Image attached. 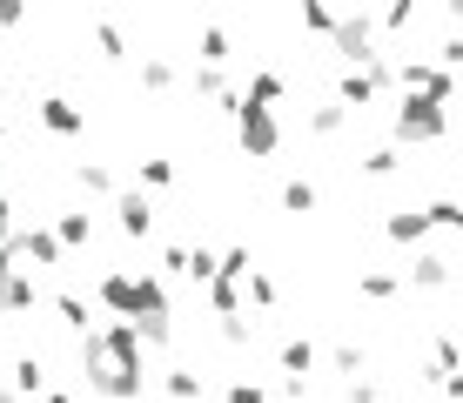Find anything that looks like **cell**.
Returning a JSON list of instances; mask_svg holds the SVG:
<instances>
[{
    "label": "cell",
    "instance_id": "1",
    "mask_svg": "<svg viewBox=\"0 0 463 403\" xmlns=\"http://www.w3.org/2000/svg\"><path fill=\"white\" fill-rule=\"evenodd\" d=\"M450 135V108L437 101H417V94H403V101L390 108V149H430V141Z\"/></svg>",
    "mask_w": 463,
    "mask_h": 403
},
{
    "label": "cell",
    "instance_id": "2",
    "mask_svg": "<svg viewBox=\"0 0 463 403\" xmlns=\"http://www.w3.org/2000/svg\"><path fill=\"white\" fill-rule=\"evenodd\" d=\"M329 54H336V68H376V61H390V54H383V41H376V14H370V7L336 14Z\"/></svg>",
    "mask_w": 463,
    "mask_h": 403
},
{
    "label": "cell",
    "instance_id": "3",
    "mask_svg": "<svg viewBox=\"0 0 463 403\" xmlns=\"http://www.w3.org/2000/svg\"><path fill=\"white\" fill-rule=\"evenodd\" d=\"M390 88H396V94H417V101L450 108L463 81H457V74H443L437 61H390Z\"/></svg>",
    "mask_w": 463,
    "mask_h": 403
},
{
    "label": "cell",
    "instance_id": "4",
    "mask_svg": "<svg viewBox=\"0 0 463 403\" xmlns=\"http://www.w3.org/2000/svg\"><path fill=\"white\" fill-rule=\"evenodd\" d=\"M7 255H14V269H27V276L68 263V255H61V242L47 235V222H14V229H7Z\"/></svg>",
    "mask_w": 463,
    "mask_h": 403
},
{
    "label": "cell",
    "instance_id": "5",
    "mask_svg": "<svg viewBox=\"0 0 463 403\" xmlns=\"http://www.w3.org/2000/svg\"><path fill=\"white\" fill-rule=\"evenodd\" d=\"M94 343H101V363L108 369H121V377H135V383H148V357H141V330L135 322H101V330H94Z\"/></svg>",
    "mask_w": 463,
    "mask_h": 403
},
{
    "label": "cell",
    "instance_id": "6",
    "mask_svg": "<svg viewBox=\"0 0 463 403\" xmlns=\"http://www.w3.org/2000/svg\"><path fill=\"white\" fill-rule=\"evenodd\" d=\"M235 149H242L249 161H269L282 149V121H276V108H249V101H235Z\"/></svg>",
    "mask_w": 463,
    "mask_h": 403
},
{
    "label": "cell",
    "instance_id": "7",
    "mask_svg": "<svg viewBox=\"0 0 463 403\" xmlns=\"http://www.w3.org/2000/svg\"><path fill=\"white\" fill-rule=\"evenodd\" d=\"M383 88H390V61H376V68H336V108L349 121H356L363 108H376Z\"/></svg>",
    "mask_w": 463,
    "mask_h": 403
},
{
    "label": "cell",
    "instance_id": "8",
    "mask_svg": "<svg viewBox=\"0 0 463 403\" xmlns=\"http://www.w3.org/2000/svg\"><path fill=\"white\" fill-rule=\"evenodd\" d=\"M34 121H41L54 141L88 135V108H81V101H68V94H41V101H34Z\"/></svg>",
    "mask_w": 463,
    "mask_h": 403
},
{
    "label": "cell",
    "instance_id": "9",
    "mask_svg": "<svg viewBox=\"0 0 463 403\" xmlns=\"http://www.w3.org/2000/svg\"><path fill=\"white\" fill-rule=\"evenodd\" d=\"M115 229L128 242H148L155 235V202L141 196V188H115Z\"/></svg>",
    "mask_w": 463,
    "mask_h": 403
},
{
    "label": "cell",
    "instance_id": "10",
    "mask_svg": "<svg viewBox=\"0 0 463 403\" xmlns=\"http://www.w3.org/2000/svg\"><path fill=\"white\" fill-rule=\"evenodd\" d=\"M403 283H410V289H457V263H450V249H417V263L403 269Z\"/></svg>",
    "mask_w": 463,
    "mask_h": 403
},
{
    "label": "cell",
    "instance_id": "11",
    "mask_svg": "<svg viewBox=\"0 0 463 403\" xmlns=\"http://www.w3.org/2000/svg\"><path fill=\"white\" fill-rule=\"evenodd\" d=\"M94 302L108 310V322H128L135 316V269H108V276L94 283Z\"/></svg>",
    "mask_w": 463,
    "mask_h": 403
},
{
    "label": "cell",
    "instance_id": "12",
    "mask_svg": "<svg viewBox=\"0 0 463 403\" xmlns=\"http://www.w3.org/2000/svg\"><path fill=\"white\" fill-rule=\"evenodd\" d=\"M383 235H390L396 249H410V255H417L423 242H430V222H423V208H390V222H383Z\"/></svg>",
    "mask_w": 463,
    "mask_h": 403
},
{
    "label": "cell",
    "instance_id": "13",
    "mask_svg": "<svg viewBox=\"0 0 463 403\" xmlns=\"http://www.w3.org/2000/svg\"><path fill=\"white\" fill-rule=\"evenodd\" d=\"M7 390L21 397V403H34V397H47V363L27 350V357H14V369H7Z\"/></svg>",
    "mask_w": 463,
    "mask_h": 403
},
{
    "label": "cell",
    "instance_id": "14",
    "mask_svg": "<svg viewBox=\"0 0 463 403\" xmlns=\"http://www.w3.org/2000/svg\"><path fill=\"white\" fill-rule=\"evenodd\" d=\"M41 302V283L27 276V269H14V276H0V316H27Z\"/></svg>",
    "mask_w": 463,
    "mask_h": 403
},
{
    "label": "cell",
    "instance_id": "15",
    "mask_svg": "<svg viewBox=\"0 0 463 403\" xmlns=\"http://www.w3.org/2000/svg\"><path fill=\"white\" fill-rule=\"evenodd\" d=\"M47 235H54L61 255H68V249H88L94 242V222H88V208H61V216L47 222Z\"/></svg>",
    "mask_w": 463,
    "mask_h": 403
},
{
    "label": "cell",
    "instance_id": "16",
    "mask_svg": "<svg viewBox=\"0 0 463 403\" xmlns=\"http://www.w3.org/2000/svg\"><path fill=\"white\" fill-rule=\"evenodd\" d=\"M235 94H242L249 108H276L282 94H289V81H282L276 68H255V74H249V81H242V88H235Z\"/></svg>",
    "mask_w": 463,
    "mask_h": 403
},
{
    "label": "cell",
    "instance_id": "17",
    "mask_svg": "<svg viewBox=\"0 0 463 403\" xmlns=\"http://www.w3.org/2000/svg\"><path fill=\"white\" fill-rule=\"evenodd\" d=\"M276 363H282V377L309 383V369H316V343H309V336H282V343H276Z\"/></svg>",
    "mask_w": 463,
    "mask_h": 403
},
{
    "label": "cell",
    "instance_id": "18",
    "mask_svg": "<svg viewBox=\"0 0 463 403\" xmlns=\"http://www.w3.org/2000/svg\"><path fill=\"white\" fill-rule=\"evenodd\" d=\"M276 202H282V216H316V182L309 175H282V188H276Z\"/></svg>",
    "mask_w": 463,
    "mask_h": 403
},
{
    "label": "cell",
    "instance_id": "19",
    "mask_svg": "<svg viewBox=\"0 0 463 403\" xmlns=\"http://www.w3.org/2000/svg\"><path fill=\"white\" fill-rule=\"evenodd\" d=\"M229 54H235V34L209 21V27L195 34V61H202V68H229Z\"/></svg>",
    "mask_w": 463,
    "mask_h": 403
},
{
    "label": "cell",
    "instance_id": "20",
    "mask_svg": "<svg viewBox=\"0 0 463 403\" xmlns=\"http://www.w3.org/2000/svg\"><path fill=\"white\" fill-rule=\"evenodd\" d=\"M135 81H141V88H148V94H168L175 81H182V68H175L168 54H141V68H135Z\"/></svg>",
    "mask_w": 463,
    "mask_h": 403
},
{
    "label": "cell",
    "instance_id": "21",
    "mask_svg": "<svg viewBox=\"0 0 463 403\" xmlns=\"http://www.w3.org/2000/svg\"><path fill=\"white\" fill-rule=\"evenodd\" d=\"M423 14H430V7H417V0H396V7H383V14H376V41H383V34H410Z\"/></svg>",
    "mask_w": 463,
    "mask_h": 403
},
{
    "label": "cell",
    "instance_id": "22",
    "mask_svg": "<svg viewBox=\"0 0 463 403\" xmlns=\"http://www.w3.org/2000/svg\"><path fill=\"white\" fill-rule=\"evenodd\" d=\"M162 390H168V403H202V390H209V383H202L188 363H175L168 377H162Z\"/></svg>",
    "mask_w": 463,
    "mask_h": 403
},
{
    "label": "cell",
    "instance_id": "23",
    "mask_svg": "<svg viewBox=\"0 0 463 403\" xmlns=\"http://www.w3.org/2000/svg\"><path fill=\"white\" fill-rule=\"evenodd\" d=\"M396 289H403L396 269H363V276H356V296H363V302H390Z\"/></svg>",
    "mask_w": 463,
    "mask_h": 403
},
{
    "label": "cell",
    "instance_id": "24",
    "mask_svg": "<svg viewBox=\"0 0 463 403\" xmlns=\"http://www.w3.org/2000/svg\"><path fill=\"white\" fill-rule=\"evenodd\" d=\"M443 377H457V336L450 330L430 336V383H443Z\"/></svg>",
    "mask_w": 463,
    "mask_h": 403
},
{
    "label": "cell",
    "instance_id": "25",
    "mask_svg": "<svg viewBox=\"0 0 463 403\" xmlns=\"http://www.w3.org/2000/svg\"><path fill=\"white\" fill-rule=\"evenodd\" d=\"M396 168H403V149H390V141H376V149H363V175H370V182H390Z\"/></svg>",
    "mask_w": 463,
    "mask_h": 403
},
{
    "label": "cell",
    "instance_id": "26",
    "mask_svg": "<svg viewBox=\"0 0 463 403\" xmlns=\"http://www.w3.org/2000/svg\"><path fill=\"white\" fill-rule=\"evenodd\" d=\"M249 302H255V310H276V276H269V269H249V276H242V310H249Z\"/></svg>",
    "mask_w": 463,
    "mask_h": 403
},
{
    "label": "cell",
    "instance_id": "27",
    "mask_svg": "<svg viewBox=\"0 0 463 403\" xmlns=\"http://www.w3.org/2000/svg\"><path fill=\"white\" fill-rule=\"evenodd\" d=\"M54 316H61V330H74V336H88V296H74V289H61L54 296Z\"/></svg>",
    "mask_w": 463,
    "mask_h": 403
},
{
    "label": "cell",
    "instance_id": "28",
    "mask_svg": "<svg viewBox=\"0 0 463 403\" xmlns=\"http://www.w3.org/2000/svg\"><path fill=\"white\" fill-rule=\"evenodd\" d=\"M74 182H81L88 188V196H108V202H115V168H108V161H81V168H74Z\"/></svg>",
    "mask_w": 463,
    "mask_h": 403
},
{
    "label": "cell",
    "instance_id": "29",
    "mask_svg": "<svg viewBox=\"0 0 463 403\" xmlns=\"http://www.w3.org/2000/svg\"><path fill=\"white\" fill-rule=\"evenodd\" d=\"M135 168H141L135 188H175V182H182V168H175L168 155H148V161H135Z\"/></svg>",
    "mask_w": 463,
    "mask_h": 403
},
{
    "label": "cell",
    "instance_id": "30",
    "mask_svg": "<svg viewBox=\"0 0 463 403\" xmlns=\"http://www.w3.org/2000/svg\"><path fill=\"white\" fill-rule=\"evenodd\" d=\"M329 363H336V377H349V383H356L363 369H370V350H363V343H349V336H343V343L329 350Z\"/></svg>",
    "mask_w": 463,
    "mask_h": 403
},
{
    "label": "cell",
    "instance_id": "31",
    "mask_svg": "<svg viewBox=\"0 0 463 403\" xmlns=\"http://www.w3.org/2000/svg\"><path fill=\"white\" fill-rule=\"evenodd\" d=\"M423 222H430V229H443V235H457V229H463V208H457V196H437V202L423 208Z\"/></svg>",
    "mask_w": 463,
    "mask_h": 403
},
{
    "label": "cell",
    "instance_id": "32",
    "mask_svg": "<svg viewBox=\"0 0 463 403\" xmlns=\"http://www.w3.org/2000/svg\"><path fill=\"white\" fill-rule=\"evenodd\" d=\"M202 289H209V310H215V322L242 316V289H235V283H202Z\"/></svg>",
    "mask_w": 463,
    "mask_h": 403
},
{
    "label": "cell",
    "instance_id": "33",
    "mask_svg": "<svg viewBox=\"0 0 463 403\" xmlns=\"http://www.w3.org/2000/svg\"><path fill=\"white\" fill-rule=\"evenodd\" d=\"M343 128H349V115H343L336 101H323V108H316V115H309V135H316V141H336Z\"/></svg>",
    "mask_w": 463,
    "mask_h": 403
},
{
    "label": "cell",
    "instance_id": "34",
    "mask_svg": "<svg viewBox=\"0 0 463 403\" xmlns=\"http://www.w3.org/2000/svg\"><path fill=\"white\" fill-rule=\"evenodd\" d=\"M94 47H101V61H128V34H121V21H94Z\"/></svg>",
    "mask_w": 463,
    "mask_h": 403
},
{
    "label": "cell",
    "instance_id": "35",
    "mask_svg": "<svg viewBox=\"0 0 463 403\" xmlns=\"http://www.w3.org/2000/svg\"><path fill=\"white\" fill-rule=\"evenodd\" d=\"M302 27H309V34H336V7H323V0H302Z\"/></svg>",
    "mask_w": 463,
    "mask_h": 403
},
{
    "label": "cell",
    "instance_id": "36",
    "mask_svg": "<svg viewBox=\"0 0 463 403\" xmlns=\"http://www.w3.org/2000/svg\"><path fill=\"white\" fill-rule=\"evenodd\" d=\"M222 403H269V390L255 377H229V390H222Z\"/></svg>",
    "mask_w": 463,
    "mask_h": 403
},
{
    "label": "cell",
    "instance_id": "37",
    "mask_svg": "<svg viewBox=\"0 0 463 403\" xmlns=\"http://www.w3.org/2000/svg\"><path fill=\"white\" fill-rule=\"evenodd\" d=\"M182 276H188V283H209V276H215V249H202V242H195V249H188V269H182Z\"/></svg>",
    "mask_w": 463,
    "mask_h": 403
},
{
    "label": "cell",
    "instance_id": "38",
    "mask_svg": "<svg viewBox=\"0 0 463 403\" xmlns=\"http://www.w3.org/2000/svg\"><path fill=\"white\" fill-rule=\"evenodd\" d=\"M249 336H255L249 316H229V322H222V343H229V350H249Z\"/></svg>",
    "mask_w": 463,
    "mask_h": 403
},
{
    "label": "cell",
    "instance_id": "39",
    "mask_svg": "<svg viewBox=\"0 0 463 403\" xmlns=\"http://www.w3.org/2000/svg\"><path fill=\"white\" fill-rule=\"evenodd\" d=\"M343 403H383V390H376L370 377H356V383H349V390H343Z\"/></svg>",
    "mask_w": 463,
    "mask_h": 403
},
{
    "label": "cell",
    "instance_id": "40",
    "mask_svg": "<svg viewBox=\"0 0 463 403\" xmlns=\"http://www.w3.org/2000/svg\"><path fill=\"white\" fill-rule=\"evenodd\" d=\"M21 21H27V7H21V0H0V34H14Z\"/></svg>",
    "mask_w": 463,
    "mask_h": 403
},
{
    "label": "cell",
    "instance_id": "41",
    "mask_svg": "<svg viewBox=\"0 0 463 403\" xmlns=\"http://www.w3.org/2000/svg\"><path fill=\"white\" fill-rule=\"evenodd\" d=\"M162 269H175V276H182V269H188V242H168V249H162Z\"/></svg>",
    "mask_w": 463,
    "mask_h": 403
},
{
    "label": "cell",
    "instance_id": "42",
    "mask_svg": "<svg viewBox=\"0 0 463 403\" xmlns=\"http://www.w3.org/2000/svg\"><path fill=\"white\" fill-rule=\"evenodd\" d=\"M7 229H14V202H7V188H0V242H7Z\"/></svg>",
    "mask_w": 463,
    "mask_h": 403
},
{
    "label": "cell",
    "instance_id": "43",
    "mask_svg": "<svg viewBox=\"0 0 463 403\" xmlns=\"http://www.w3.org/2000/svg\"><path fill=\"white\" fill-rule=\"evenodd\" d=\"M41 403H81V397H74V390H47Z\"/></svg>",
    "mask_w": 463,
    "mask_h": 403
},
{
    "label": "cell",
    "instance_id": "44",
    "mask_svg": "<svg viewBox=\"0 0 463 403\" xmlns=\"http://www.w3.org/2000/svg\"><path fill=\"white\" fill-rule=\"evenodd\" d=\"M0 403H21V397H14V390H7V383H0Z\"/></svg>",
    "mask_w": 463,
    "mask_h": 403
},
{
    "label": "cell",
    "instance_id": "45",
    "mask_svg": "<svg viewBox=\"0 0 463 403\" xmlns=\"http://www.w3.org/2000/svg\"><path fill=\"white\" fill-rule=\"evenodd\" d=\"M0 108H7V81H0Z\"/></svg>",
    "mask_w": 463,
    "mask_h": 403
},
{
    "label": "cell",
    "instance_id": "46",
    "mask_svg": "<svg viewBox=\"0 0 463 403\" xmlns=\"http://www.w3.org/2000/svg\"><path fill=\"white\" fill-rule=\"evenodd\" d=\"M0 149H7V121H0Z\"/></svg>",
    "mask_w": 463,
    "mask_h": 403
},
{
    "label": "cell",
    "instance_id": "47",
    "mask_svg": "<svg viewBox=\"0 0 463 403\" xmlns=\"http://www.w3.org/2000/svg\"><path fill=\"white\" fill-rule=\"evenodd\" d=\"M0 61H7V41H0Z\"/></svg>",
    "mask_w": 463,
    "mask_h": 403
}]
</instances>
